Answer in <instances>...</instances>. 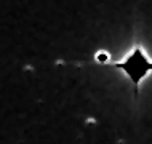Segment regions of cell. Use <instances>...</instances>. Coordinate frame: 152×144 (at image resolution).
Segmentation results:
<instances>
[{"mask_svg":"<svg viewBox=\"0 0 152 144\" xmlns=\"http://www.w3.org/2000/svg\"><path fill=\"white\" fill-rule=\"evenodd\" d=\"M112 66L115 67H122L125 74L131 79V82L134 83V86H139V82H141L144 77L152 71V61H149L144 56L141 47H136L134 51L131 53L128 58H125L123 63H112Z\"/></svg>","mask_w":152,"mask_h":144,"instance_id":"cell-1","label":"cell"}]
</instances>
